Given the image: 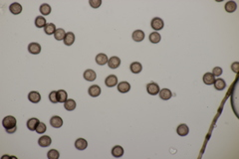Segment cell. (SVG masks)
<instances>
[{
    "mask_svg": "<svg viewBox=\"0 0 239 159\" xmlns=\"http://www.w3.org/2000/svg\"><path fill=\"white\" fill-rule=\"evenodd\" d=\"M16 125H17L16 119L12 115L5 116L2 120V125L5 129H6V131L8 133H13L16 131V129H17Z\"/></svg>",
    "mask_w": 239,
    "mask_h": 159,
    "instance_id": "cell-1",
    "label": "cell"
},
{
    "mask_svg": "<svg viewBox=\"0 0 239 159\" xmlns=\"http://www.w3.org/2000/svg\"><path fill=\"white\" fill-rule=\"evenodd\" d=\"M150 26H151V28L154 29V30L160 31V30H161L162 28H164L165 23H164V21H162V19L159 18V17H155V18L150 22Z\"/></svg>",
    "mask_w": 239,
    "mask_h": 159,
    "instance_id": "cell-2",
    "label": "cell"
},
{
    "mask_svg": "<svg viewBox=\"0 0 239 159\" xmlns=\"http://www.w3.org/2000/svg\"><path fill=\"white\" fill-rule=\"evenodd\" d=\"M147 91H148V93H149V95L155 96V95H159V93H160V90L159 85H157L156 83H154V82H151V83L147 85Z\"/></svg>",
    "mask_w": 239,
    "mask_h": 159,
    "instance_id": "cell-3",
    "label": "cell"
},
{
    "mask_svg": "<svg viewBox=\"0 0 239 159\" xmlns=\"http://www.w3.org/2000/svg\"><path fill=\"white\" fill-rule=\"evenodd\" d=\"M28 51L32 55H38L41 52V46L38 43H30L28 46Z\"/></svg>",
    "mask_w": 239,
    "mask_h": 159,
    "instance_id": "cell-4",
    "label": "cell"
},
{
    "mask_svg": "<svg viewBox=\"0 0 239 159\" xmlns=\"http://www.w3.org/2000/svg\"><path fill=\"white\" fill-rule=\"evenodd\" d=\"M105 84H106L108 87H113L118 85V78L115 75H110L105 80Z\"/></svg>",
    "mask_w": 239,
    "mask_h": 159,
    "instance_id": "cell-5",
    "label": "cell"
},
{
    "mask_svg": "<svg viewBox=\"0 0 239 159\" xmlns=\"http://www.w3.org/2000/svg\"><path fill=\"white\" fill-rule=\"evenodd\" d=\"M96 78H97V74H96L95 71H93L91 69H88V70H86L85 72H84V79L86 81L93 82V81L96 80Z\"/></svg>",
    "mask_w": 239,
    "mask_h": 159,
    "instance_id": "cell-6",
    "label": "cell"
},
{
    "mask_svg": "<svg viewBox=\"0 0 239 159\" xmlns=\"http://www.w3.org/2000/svg\"><path fill=\"white\" fill-rule=\"evenodd\" d=\"M121 65V59L119 57H112L109 59L108 61V66L111 68V69H117L119 68Z\"/></svg>",
    "mask_w": 239,
    "mask_h": 159,
    "instance_id": "cell-7",
    "label": "cell"
},
{
    "mask_svg": "<svg viewBox=\"0 0 239 159\" xmlns=\"http://www.w3.org/2000/svg\"><path fill=\"white\" fill-rule=\"evenodd\" d=\"M88 93H89V95L91 97L97 98V97H99L101 95V87L99 86H97V85H93L89 87Z\"/></svg>",
    "mask_w": 239,
    "mask_h": 159,
    "instance_id": "cell-8",
    "label": "cell"
},
{
    "mask_svg": "<svg viewBox=\"0 0 239 159\" xmlns=\"http://www.w3.org/2000/svg\"><path fill=\"white\" fill-rule=\"evenodd\" d=\"M50 125L55 127V128H59L63 125V119H61L60 116H57V115H54L51 117L50 119Z\"/></svg>",
    "mask_w": 239,
    "mask_h": 159,
    "instance_id": "cell-9",
    "label": "cell"
},
{
    "mask_svg": "<svg viewBox=\"0 0 239 159\" xmlns=\"http://www.w3.org/2000/svg\"><path fill=\"white\" fill-rule=\"evenodd\" d=\"M108 56L106 54H104V53H100V54H98L96 56V63L98 65H100V66H104V65L108 64Z\"/></svg>",
    "mask_w": 239,
    "mask_h": 159,
    "instance_id": "cell-10",
    "label": "cell"
},
{
    "mask_svg": "<svg viewBox=\"0 0 239 159\" xmlns=\"http://www.w3.org/2000/svg\"><path fill=\"white\" fill-rule=\"evenodd\" d=\"M28 98L32 103H38L41 101V96L38 92H30L28 95Z\"/></svg>",
    "mask_w": 239,
    "mask_h": 159,
    "instance_id": "cell-11",
    "label": "cell"
},
{
    "mask_svg": "<svg viewBox=\"0 0 239 159\" xmlns=\"http://www.w3.org/2000/svg\"><path fill=\"white\" fill-rule=\"evenodd\" d=\"M87 146H88V142H87V140L84 138H78L75 142V147L78 150H85L87 148Z\"/></svg>",
    "mask_w": 239,
    "mask_h": 159,
    "instance_id": "cell-12",
    "label": "cell"
},
{
    "mask_svg": "<svg viewBox=\"0 0 239 159\" xmlns=\"http://www.w3.org/2000/svg\"><path fill=\"white\" fill-rule=\"evenodd\" d=\"M51 142H52L51 137L48 136V135H43L38 140V144L41 147H48L51 144Z\"/></svg>",
    "mask_w": 239,
    "mask_h": 159,
    "instance_id": "cell-13",
    "label": "cell"
},
{
    "mask_svg": "<svg viewBox=\"0 0 239 159\" xmlns=\"http://www.w3.org/2000/svg\"><path fill=\"white\" fill-rule=\"evenodd\" d=\"M9 10L12 14L17 15V14H20L22 12V6H21V4L14 2L9 6Z\"/></svg>",
    "mask_w": 239,
    "mask_h": 159,
    "instance_id": "cell-14",
    "label": "cell"
},
{
    "mask_svg": "<svg viewBox=\"0 0 239 159\" xmlns=\"http://www.w3.org/2000/svg\"><path fill=\"white\" fill-rule=\"evenodd\" d=\"M132 37L135 42H142V41L144 39V33L142 30H136V31H133Z\"/></svg>",
    "mask_w": 239,
    "mask_h": 159,
    "instance_id": "cell-15",
    "label": "cell"
},
{
    "mask_svg": "<svg viewBox=\"0 0 239 159\" xmlns=\"http://www.w3.org/2000/svg\"><path fill=\"white\" fill-rule=\"evenodd\" d=\"M214 81H215V77L212 73H206L203 76V83L205 85H213L214 84Z\"/></svg>",
    "mask_w": 239,
    "mask_h": 159,
    "instance_id": "cell-16",
    "label": "cell"
},
{
    "mask_svg": "<svg viewBox=\"0 0 239 159\" xmlns=\"http://www.w3.org/2000/svg\"><path fill=\"white\" fill-rule=\"evenodd\" d=\"M112 155L114 157H117V158L122 157V156L124 155V148L122 146H120V145L114 146L113 149H112Z\"/></svg>",
    "mask_w": 239,
    "mask_h": 159,
    "instance_id": "cell-17",
    "label": "cell"
},
{
    "mask_svg": "<svg viewBox=\"0 0 239 159\" xmlns=\"http://www.w3.org/2000/svg\"><path fill=\"white\" fill-rule=\"evenodd\" d=\"M177 132L178 135H180V136H185V135H187L188 132H189V129H188V126L186 125H179L177 128Z\"/></svg>",
    "mask_w": 239,
    "mask_h": 159,
    "instance_id": "cell-18",
    "label": "cell"
},
{
    "mask_svg": "<svg viewBox=\"0 0 239 159\" xmlns=\"http://www.w3.org/2000/svg\"><path fill=\"white\" fill-rule=\"evenodd\" d=\"M159 95H160V98L161 99H164V101H167V99H170L172 97V93H171V90H168V89L160 90V93H159Z\"/></svg>",
    "mask_w": 239,
    "mask_h": 159,
    "instance_id": "cell-19",
    "label": "cell"
},
{
    "mask_svg": "<svg viewBox=\"0 0 239 159\" xmlns=\"http://www.w3.org/2000/svg\"><path fill=\"white\" fill-rule=\"evenodd\" d=\"M63 41H64V44H65L66 46H71L75 42V35L72 32H68V33H66V36Z\"/></svg>",
    "mask_w": 239,
    "mask_h": 159,
    "instance_id": "cell-20",
    "label": "cell"
},
{
    "mask_svg": "<svg viewBox=\"0 0 239 159\" xmlns=\"http://www.w3.org/2000/svg\"><path fill=\"white\" fill-rule=\"evenodd\" d=\"M131 90V85L128 83V82H121V83L118 85V91L120 93H126Z\"/></svg>",
    "mask_w": 239,
    "mask_h": 159,
    "instance_id": "cell-21",
    "label": "cell"
},
{
    "mask_svg": "<svg viewBox=\"0 0 239 159\" xmlns=\"http://www.w3.org/2000/svg\"><path fill=\"white\" fill-rule=\"evenodd\" d=\"M130 69H131V72H132V73H133V74H139V73L142 72L143 66H142L141 63H139V62H133V63L131 64Z\"/></svg>",
    "mask_w": 239,
    "mask_h": 159,
    "instance_id": "cell-22",
    "label": "cell"
},
{
    "mask_svg": "<svg viewBox=\"0 0 239 159\" xmlns=\"http://www.w3.org/2000/svg\"><path fill=\"white\" fill-rule=\"evenodd\" d=\"M39 122L40 121L37 119H35V117H32V119H28V121H27V127H28V129H29V130H32V131L33 130H36V127H37Z\"/></svg>",
    "mask_w": 239,
    "mask_h": 159,
    "instance_id": "cell-23",
    "label": "cell"
},
{
    "mask_svg": "<svg viewBox=\"0 0 239 159\" xmlns=\"http://www.w3.org/2000/svg\"><path fill=\"white\" fill-rule=\"evenodd\" d=\"M214 87L216 89L217 91H223L225 87H226V84L223 79H217L214 81Z\"/></svg>",
    "mask_w": 239,
    "mask_h": 159,
    "instance_id": "cell-24",
    "label": "cell"
},
{
    "mask_svg": "<svg viewBox=\"0 0 239 159\" xmlns=\"http://www.w3.org/2000/svg\"><path fill=\"white\" fill-rule=\"evenodd\" d=\"M224 8L226 10V12L232 13V12H234V11L237 9V4L234 1H228V2L225 3Z\"/></svg>",
    "mask_w": 239,
    "mask_h": 159,
    "instance_id": "cell-25",
    "label": "cell"
},
{
    "mask_svg": "<svg viewBox=\"0 0 239 159\" xmlns=\"http://www.w3.org/2000/svg\"><path fill=\"white\" fill-rule=\"evenodd\" d=\"M67 98H68V95H67V93L65 91L60 90V91L57 92V98H58V102H59V103H64L68 99Z\"/></svg>",
    "mask_w": 239,
    "mask_h": 159,
    "instance_id": "cell-26",
    "label": "cell"
},
{
    "mask_svg": "<svg viewBox=\"0 0 239 159\" xmlns=\"http://www.w3.org/2000/svg\"><path fill=\"white\" fill-rule=\"evenodd\" d=\"M64 108H65L67 110L72 111L76 109V102L74 99H67V101L64 103Z\"/></svg>",
    "mask_w": 239,
    "mask_h": 159,
    "instance_id": "cell-27",
    "label": "cell"
},
{
    "mask_svg": "<svg viewBox=\"0 0 239 159\" xmlns=\"http://www.w3.org/2000/svg\"><path fill=\"white\" fill-rule=\"evenodd\" d=\"M35 25H36L37 28H43L47 25V22H46V19L43 16H38L35 19Z\"/></svg>",
    "mask_w": 239,
    "mask_h": 159,
    "instance_id": "cell-28",
    "label": "cell"
},
{
    "mask_svg": "<svg viewBox=\"0 0 239 159\" xmlns=\"http://www.w3.org/2000/svg\"><path fill=\"white\" fill-rule=\"evenodd\" d=\"M56 30H57L56 26H55V24H53V23H48V24L44 27V32L47 35L54 34L56 32Z\"/></svg>",
    "mask_w": 239,
    "mask_h": 159,
    "instance_id": "cell-29",
    "label": "cell"
},
{
    "mask_svg": "<svg viewBox=\"0 0 239 159\" xmlns=\"http://www.w3.org/2000/svg\"><path fill=\"white\" fill-rule=\"evenodd\" d=\"M66 36V32L64 31V29L62 28H59L57 29L56 32L54 33V37H55V40L57 41H61V40H64V38H65Z\"/></svg>",
    "mask_w": 239,
    "mask_h": 159,
    "instance_id": "cell-30",
    "label": "cell"
},
{
    "mask_svg": "<svg viewBox=\"0 0 239 159\" xmlns=\"http://www.w3.org/2000/svg\"><path fill=\"white\" fill-rule=\"evenodd\" d=\"M39 10H40V12H41V14L44 15V16H47L51 13V7H50V5L47 4V3L42 4L41 6H40Z\"/></svg>",
    "mask_w": 239,
    "mask_h": 159,
    "instance_id": "cell-31",
    "label": "cell"
},
{
    "mask_svg": "<svg viewBox=\"0 0 239 159\" xmlns=\"http://www.w3.org/2000/svg\"><path fill=\"white\" fill-rule=\"evenodd\" d=\"M161 37L159 32H153L150 35H149V41L151 43L154 44H156V43H160Z\"/></svg>",
    "mask_w": 239,
    "mask_h": 159,
    "instance_id": "cell-32",
    "label": "cell"
},
{
    "mask_svg": "<svg viewBox=\"0 0 239 159\" xmlns=\"http://www.w3.org/2000/svg\"><path fill=\"white\" fill-rule=\"evenodd\" d=\"M59 156H60V153L56 149H51L47 153V157L49 159H58L59 158Z\"/></svg>",
    "mask_w": 239,
    "mask_h": 159,
    "instance_id": "cell-33",
    "label": "cell"
},
{
    "mask_svg": "<svg viewBox=\"0 0 239 159\" xmlns=\"http://www.w3.org/2000/svg\"><path fill=\"white\" fill-rule=\"evenodd\" d=\"M46 125L45 123H43V122H39L38 123V125H37V127H36V131H37V133H39V134H43L45 131H46Z\"/></svg>",
    "mask_w": 239,
    "mask_h": 159,
    "instance_id": "cell-34",
    "label": "cell"
},
{
    "mask_svg": "<svg viewBox=\"0 0 239 159\" xmlns=\"http://www.w3.org/2000/svg\"><path fill=\"white\" fill-rule=\"evenodd\" d=\"M49 99H50V102H51L52 103H58V98H57V92H55V91L51 92V93H50V95H49Z\"/></svg>",
    "mask_w": 239,
    "mask_h": 159,
    "instance_id": "cell-35",
    "label": "cell"
},
{
    "mask_svg": "<svg viewBox=\"0 0 239 159\" xmlns=\"http://www.w3.org/2000/svg\"><path fill=\"white\" fill-rule=\"evenodd\" d=\"M90 5L92 6V8H99L101 6V4H102V1L101 0H90Z\"/></svg>",
    "mask_w": 239,
    "mask_h": 159,
    "instance_id": "cell-36",
    "label": "cell"
},
{
    "mask_svg": "<svg viewBox=\"0 0 239 159\" xmlns=\"http://www.w3.org/2000/svg\"><path fill=\"white\" fill-rule=\"evenodd\" d=\"M212 74L214 75V77H219L221 74H222V69L220 67H215L212 71Z\"/></svg>",
    "mask_w": 239,
    "mask_h": 159,
    "instance_id": "cell-37",
    "label": "cell"
},
{
    "mask_svg": "<svg viewBox=\"0 0 239 159\" xmlns=\"http://www.w3.org/2000/svg\"><path fill=\"white\" fill-rule=\"evenodd\" d=\"M231 70L233 71L234 73H238V70H239V63L235 62L231 65Z\"/></svg>",
    "mask_w": 239,
    "mask_h": 159,
    "instance_id": "cell-38",
    "label": "cell"
}]
</instances>
